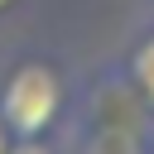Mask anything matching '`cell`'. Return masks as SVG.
<instances>
[{
  "instance_id": "1",
  "label": "cell",
  "mask_w": 154,
  "mask_h": 154,
  "mask_svg": "<svg viewBox=\"0 0 154 154\" xmlns=\"http://www.w3.org/2000/svg\"><path fill=\"white\" fill-rule=\"evenodd\" d=\"M63 101H67V96H63L58 67H48V63H38V58L10 67L5 82H0V120H5L10 140H43V135L58 125Z\"/></svg>"
},
{
  "instance_id": "2",
  "label": "cell",
  "mask_w": 154,
  "mask_h": 154,
  "mask_svg": "<svg viewBox=\"0 0 154 154\" xmlns=\"http://www.w3.org/2000/svg\"><path fill=\"white\" fill-rule=\"evenodd\" d=\"M125 82H130V91H140L144 111L154 116V29L130 48V58H125Z\"/></svg>"
},
{
  "instance_id": "3",
  "label": "cell",
  "mask_w": 154,
  "mask_h": 154,
  "mask_svg": "<svg viewBox=\"0 0 154 154\" xmlns=\"http://www.w3.org/2000/svg\"><path fill=\"white\" fill-rule=\"evenodd\" d=\"M5 154H53V144H48V135L43 140H10Z\"/></svg>"
},
{
  "instance_id": "4",
  "label": "cell",
  "mask_w": 154,
  "mask_h": 154,
  "mask_svg": "<svg viewBox=\"0 0 154 154\" xmlns=\"http://www.w3.org/2000/svg\"><path fill=\"white\" fill-rule=\"evenodd\" d=\"M140 154H154V116H149V130H144V144H140Z\"/></svg>"
},
{
  "instance_id": "5",
  "label": "cell",
  "mask_w": 154,
  "mask_h": 154,
  "mask_svg": "<svg viewBox=\"0 0 154 154\" xmlns=\"http://www.w3.org/2000/svg\"><path fill=\"white\" fill-rule=\"evenodd\" d=\"M10 149V130H5V120H0V154Z\"/></svg>"
},
{
  "instance_id": "6",
  "label": "cell",
  "mask_w": 154,
  "mask_h": 154,
  "mask_svg": "<svg viewBox=\"0 0 154 154\" xmlns=\"http://www.w3.org/2000/svg\"><path fill=\"white\" fill-rule=\"evenodd\" d=\"M5 5H10V0H0V10H5Z\"/></svg>"
}]
</instances>
